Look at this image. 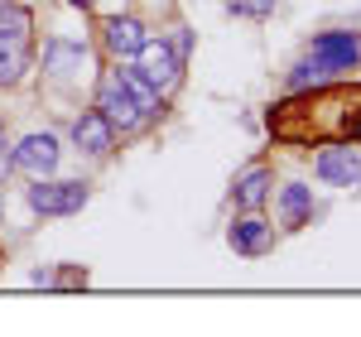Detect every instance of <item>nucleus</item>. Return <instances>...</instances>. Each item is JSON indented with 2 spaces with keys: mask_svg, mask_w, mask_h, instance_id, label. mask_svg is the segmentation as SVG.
Listing matches in <instances>:
<instances>
[{
  "mask_svg": "<svg viewBox=\"0 0 361 337\" xmlns=\"http://www.w3.org/2000/svg\"><path fill=\"white\" fill-rule=\"evenodd\" d=\"M361 68V29H328L318 34L304 49V58L289 68L284 87L289 92H313V87H328L333 78Z\"/></svg>",
  "mask_w": 361,
  "mask_h": 337,
  "instance_id": "1",
  "label": "nucleus"
},
{
  "mask_svg": "<svg viewBox=\"0 0 361 337\" xmlns=\"http://www.w3.org/2000/svg\"><path fill=\"white\" fill-rule=\"evenodd\" d=\"M97 111L111 121L116 135H135L140 125L149 121V116L140 111L135 92H130V82H126V73H121V68H111V73H102V78H97Z\"/></svg>",
  "mask_w": 361,
  "mask_h": 337,
  "instance_id": "2",
  "label": "nucleus"
},
{
  "mask_svg": "<svg viewBox=\"0 0 361 337\" xmlns=\"http://www.w3.org/2000/svg\"><path fill=\"white\" fill-rule=\"evenodd\" d=\"M92 188H87L82 178H34L25 188V202L39 212V217H73V212H82Z\"/></svg>",
  "mask_w": 361,
  "mask_h": 337,
  "instance_id": "3",
  "label": "nucleus"
},
{
  "mask_svg": "<svg viewBox=\"0 0 361 337\" xmlns=\"http://www.w3.org/2000/svg\"><path fill=\"white\" fill-rule=\"evenodd\" d=\"M130 68H135V73L154 87V92H173V87H178V78H183V58H178V49L169 44L164 34H159V39L149 34V39L140 44V54L130 58Z\"/></svg>",
  "mask_w": 361,
  "mask_h": 337,
  "instance_id": "4",
  "label": "nucleus"
},
{
  "mask_svg": "<svg viewBox=\"0 0 361 337\" xmlns=\"http://www.w3.org/2000/svg\"><path fill=\"white\" fill-rule=\"evenodd\" d=\"M44 73L54 87H82L97 63H92V49L87 44H73V39H49L44 44Z\"/></svg>",
  "mask_w": 361,
  "mask_h": 337,
  "instance_id": "5",
  "label": "nucleus"
},
{
  "mask_svg": "<svg viewBox=\"0 0 361 337\" xmlns=\"http://www.w3.org/2000/svg\"><path fill=\"white\" fill-rule=\"evenodd\" d=\"M313 173L328 188H361V149L357 145H323L313 154Z\"/></svg>",
  "mask_w": 361,
  "mask_h": 337,
  "instance_id": "6",
  "label": "nucleus"
},
{
  "mask_svg": "<svg viewBox=\"0 0 361 337\" xmlns=\"http://www.w3.org/2000/svg\"><path fill=\"white\" fill-rule=\"evenodd\" d=\"M58 159H63V149H58L54 130H34V135H25V140L15 145V168L29 173V178H49V173H58Z\"/></svg>",
  "mask_w": 361,
  "mask_h": 337,
  "instance_id": "7",
  "label": "nucleus"
},
{
  "mask_svg": "<svg viewBox=\"0 0 361 337\" xmlns=\"http://www.w3.org/2000/svg\"><path fill=\"white\" fill-rule=\"evenodd\" d=\"M145 39H149V29L140 25L135 15H106V20H102V49H106L116 63L135 58Z\"/></svg>",
  "mask_w": 361,
  "mask_h": 337,
  "instance_id": "8",
  "label": "nucleus"
},
{
  "mask_svg": "<svg viewBox=\"0 0 361 337\" xmlns=\"http://www.w3.org/2000/svg\"><path fill=\"white\" fill-rule=\"evenodd\" d=\"M68 135H73V145H78V154H92V159H106V154L116 149V130H111V121L97 111V106L78 116Z\"/></svg>",
  "mask_w": 361,
  "mask_h": 337,
  "instance_id": "9",
  "label": "nucleus"
},
{
  "mask_svg": "<svg viewBox=\"0 0 361 337\" xmlns=\"http://www.w3.org/2000/svg\"><path fill=\"white\" fill-rule=\"evenodd\" d=\"M270 188H275V168L255 159V164H246L236 178H231V202H236L241 212H260L265 197H270Z\"/></svg>",
  "mask_w": 361,
  "mask_h": 337,
  "instance_id": "10",
  "label": "nucleus"
},
{
  "mask_svg": "<svg viewBox=\"0 0 361 337\" xmlns=\"http://www.w3.org/2000/svg\"><path fill=\"white\" fill-rule=\"evenodd\" d=\"M226 241H231L236 255H265L275 246V222H265L260 212H241L231 222V231H226Z\"/></svg>",
  "mask_w": 361,
  "mask_h": 337,
  "instance_id": "11",
  "label": "nucleus"
},
{
  "mask_svg": "<svg viewBox=\"0 0 361 337\" xmlns=\"http://www.w3.org/2000/svg\"><path fill=\"white\" fill-rule=\"evenodd\" d=\"M275 207H279V226H284V231L308 226V222H313V212H318V202H313V188H308V183H284Z\"/></svg>",
  "mask_w": 361,
  "mask_h": 337,
  "instance_id": "12",
  "label": "nucleus"
},
{
  "mask_svg": "<svg viewBox=\"0 0 361 337\" xmlns=\"http://www.w3.org/2000/svg\"><path fill=\"white\" fill-rule=\"evenodd\" d=\"M29 63H34V54H29V39H10V34H0V87L25 82Z\"/></svg>",
  "mask_w": 361,
  "mask_h": 337,
  "instance_id": "13",
  "label": "nucleus"
},
{
  "mask_svg": "<svg viewBox=\"0 0 361 337\" xmlns=\"http://www.w3.org/2000/svg\"><path fill=\"white\" fill-rule=\"evenodd\" d=\"M0 34L29 39V34H34V15H29L25 5H15V0H0Z\"/></svg>",
  "mask_w": 361,
  "mask_h": 337,
  "instance_id": "14",
  "label": "nucleus"
},
{
  "mask_svg": "<svg viewBox=\"0 0 361 337\" xmlns=\"http://www.w3.org/2000/svg\"><path fill=\"white\" fill-rule=\"evenodd\" d=\"M275 5L279 0H226V10H231V15H246V20H270Z\"/></svg>",
  "mask_w": 361,
  "mask_h": 337,
  "instance_id": "15",
  "label": "nucleus"
},
{
  "mask_svg": "<svg viewBox=\"0 0 361 337\" xmlns=\"http://www.w3.org/2000/svg\"><path fill=\"white\" fill-rule=\"evenodd\" d=\"M54 284H63V289H78V284H87V270L82 265H63L54 275Z\"/></svg>",
  "mask_w": 361,
  "mask_h": 337,
  "instance_id": "16",
  "label": "nucleus"
},
{
  "mask_svg": "<svg viewBox=\"0 0 361 337\" xmlns=\"http://www.w3.org/2000/svg\"><path fill=\"white\" fill-rule=\"evenodd\" d=\"M10 173H15V145H10L5 130H0V183H5Z\"/></svg>",
  "mask_w": 361,
  "mask_h": 337,
  "instance_id": "17",
  "label": "nucleus"
},
{
  "mask_svg": "<svg viewBox=\"0 0 361 337\" xmlns=\"http://www.w3.org/2000/svg\"><path fill=\"white\" fill-rule=\"evenodd\" d=\"M173 49H178V58H188V49H193V29H173V39H169Z\"/></svg>",
  "mask_w": 361,
  "mask_h": 337,
  "instance_id": "18",
  "label": "nucleus"
},
{
  "mask_svg": "<svg viewBox=\"0 0 361 337\" xmlns=\"http://www.w3.org/2000/svg\"><path fill=\"white\" fill-rule=\"evenodd\" d=\"M68 5H73V10H92L97 0H68Z\"/></svg>",
  "mask_w": 361,
  "mask_h": 337,
  "instance_id": "19",
  "label": "nucleus"
},
{
  "mask_svg": "<svg viewBox=\"0 0 361 337\" xmlns=\"http://www.w3.org/2000/svg\"><path fill=\"white\" fill-rule=\"evenodd\" d=\"M352 135H357V140H361V116H357V125H352Z\"/></svg>",
  "mask_w": 361,
  "mask_h": 337,
  "instance_id": "20",
  "label": "nucleus"
},
{
  "mask_svg": "<svg viewBox=\"0 0 361 337\" xmlns=\"http://www.w3.org/2000/svg\"><path fill=\"white\" fill-rule=\"evenodd\" d=\"M0 222H5V197H0Z\"/></svg>",
  "mask_w": 361,
  "mask_h": 337,
  "instance_id": "21",
  "label": "nucleus"
}]
</instances>
